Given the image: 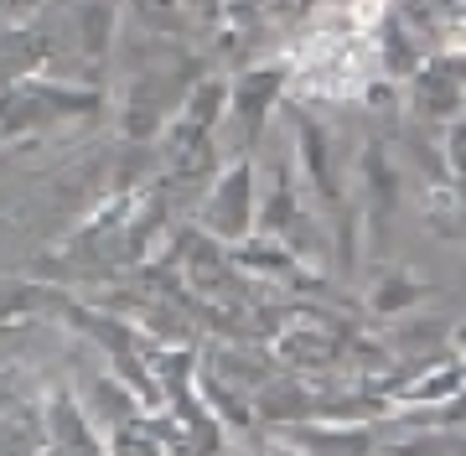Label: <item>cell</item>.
Segmentation results:
<instances>
[{"label": "cell", "instance_id": "obj_1", "mask_svg": "<svg viewBox=\"0 0 466 456\" xmlns=\"http://www.w3.org/2000/svg\"><path fill=\"white\" fill-rule=\"evenodd\" d=\"M249 198H254L249 161H238V167H233L228 177L218 182V192H213V203H218V208H208V228H218L223 238H238L244 228H249V218H254Z\"/></svg>", "mask_w": 466, "mask_h": 456}, {"label": "cell", "instance_id": "obj_2", "mask_svg": "<svg viewBox=\"0 0 466 456\" xmlns=\"http://www.w3.org/2000/svg\"><path fill=\"white\" fill-rule=\"evenodd\" d=\"M311 456H368V431H300Z\"/></svg>", "mask_w": 466, "mask_h": 456}]
</instances>
